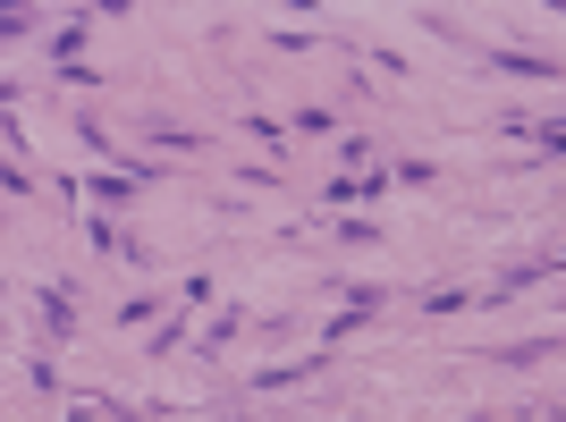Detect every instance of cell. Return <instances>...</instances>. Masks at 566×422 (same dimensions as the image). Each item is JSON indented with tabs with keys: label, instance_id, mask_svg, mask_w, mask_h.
I'll list each match as a JSON object with an SVG mask.
<instances>
[{
	"label": "cell",
	"instance_id": "cell-1",
	"mask_svg": "<svg viewBox=\"0 0 566 422\" xmlns=\"http://www.w3.org/2000/svg\"><path fill=\"white\" fill-rule=\"evenodd\" d=\"M331 372V355H305V363H271V372H254V389H296V380H322Z\"/></svg>",
	"mask_w": 566,
	"mask_h": 422
},
{
	"label": "cell",
	"instance_id": "cell-2",
	"mask_svg": "<svg viewBox=\"0 0 566 422\" xmlns=\"http://www.w3.org/2000/svg\"><path fill=\"white\" fill-rule=\"evenodd\" d=\"M491 68H507V76H533V85H558V60H533V51H491Z\"/></svg>",
	"mask_w": 566,
	"mask_h": 422
},
{
	"label": "cell",
	"instance_id": "cell-3",
	"mask_svg": "<svg viewBox=\"0 0 566 422\" xmlns=\"http://www.w3.org/2000/svg\"><path fill=\"white\" fill-rule=\"evenodd\" d=\"M144 144H169V152H212V136H195V127H169V118H144Z\"/></svg>",
	"mask_w": 566,
	"mask_h": 422
},
{
	"label": "cell",
	"instance_id": "cell-4",
	"mask_svg": "<svg viewBox=\"0 0 566 422\" xmlns=\"http://www.w3.org/2000/svg\"><path fill=\"white\" fill-rule=\"evenodd\" d=\"M43 329H51V338H69V329H76V296H69V287H43Z\"/></svg>",
	"mask_w": 566,
	"mask_h": 422
},
{
	"label": "cell",
	"instance_id": "cell-5",
	"mask_svg": "<svg viewBox=\"0 0 566 422\" xmlns=\"http://www.w3.org/2000/svg\"><path fill=\"white\" fill-rule=\"evenodd\" d=\"M473 287H423V313H465Z\"/></svg>",
	"mask_w": 566,
	"mask_h": 422
},
{
	"label": "cell",
	"instance_id": "cell-6",
	"mask_svg": "<svg viewBox=\"0 0 566 422\" xmlns=\"http://www.w3.org/2000/svg\"><path fill=\"white\" fill-rule=\"evenodd\" d=\"M237 329H245V313H220V321L203 329V355H220V347H229V338H237Z\"/></svg>",
	"mask_w": 566,
	"mask_h": 422
},
{
	"label": "cell",
	"instance_id": "cell-7",
	"mask_svg": "<svg viewBox=\"0 0 566 422\" xmlns=\"http://www.w3.org/2000/svg\"><path fill=\"white\" fill-rule=\"evenodd\" d=\"M34 34V9H0V43H25Z\"/></svg>",
	"mask_w": 566,
	"mask_h": 422
}]
</instances>
